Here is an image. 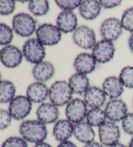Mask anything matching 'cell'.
Here are the masks:
<instances>
[{
  "mask_svg": "<svg viewBox=\"0 0 133 147\" xmlns=\"http://www.w3.org/2000/svg\"><path fill=\"white\" fill-rule=\"evenodd\" d=\"M101 6L99 1L96 0H84L82 1L79 12L83 19L91 21L96 20L101 11Z\"/></svg>",
  "mask_w": 133,
  "mask_h": 147,
  "instance_id": "cell-23",
  "label": "cell"
},
{
  "mask_svg": "<svg viewBox=\"0 0 133 147\" xmlns=\"http://www.w3.org/2000/svg\"><path fill=\"white\" fill-rule=\"evenodd\" d=\"M56 24L61 32L64 34L71 33L77 28L78 19L73 11H62L57 17Z\"/></svg>",
  "mask_w": 133,
  "mask_h": 147,
  "instance_id": "cell-16",
  "label": "cell"
},
{
  "mask_svg": "<svg viewBox=\"0 0 133 147\" xmlns=\"http://www.w3.org/2000/svg\"><path fill=\"white\" fill-rule=\"evenodd\" d=\"M124 28L121 21L116 18H109L102 22L100 27V34L103 40L113 42L121 36Z\"/></svg>",
  "mask_w": 133,
  "mask_h": 147,
  "instance_id": "cell-12",
  "label": "cell"
},
{
  "mask_svg": "<svg viewBox=\"0 0 133 147\" xmlns=\"http://www.w3.org/2000/svg\"><path fill=\"white\" fill-rule=\"evenodd\" d=\"M22 53L27 62L35 65L43 61L46 55L45 46L35 38H29L25 42Z\"/></svg>",
  "mask_w": 133,
  "mask_h": 147,
  "instance_id": "cell-4",
  "label": "cell"
},
{
  "mask_svg": "<svg viewBox=\"0 0 133 147\" xmlns=\"http://www.w3.org/2000/svg\"><path fill=\"white\" fill-rule=\"evenodd\" d=\"M73 92L66 80H57L51 86L49 98L50 102L57 107L66 106L72 100Z\"/></svg>",
  "mask_w": 133,
  "mask_h": 147,
  "instance_id": "cell-2",
  "label": "cell"
},
{
  "mask_svg": "<svg viewBox=\"0 0 133 147\" xmlns=\"http://www.w3.org/2000/svg\"><path fill=\"white\" fill-rule=\"evenodd\" d=\"M86 122L92 127H100L106 122L107 117L105 111L102 108L90 109L87 113Z\"/></svg>",
  "mask_w": 133,
  "mask_h": 147,
  "instance_id": "cell-26",
  "label": "cell"
},
{
  "mask_svg": "<svg viewBox=\"0 0 133 147\" xmlns=\"http://www.w3.org/2000/svg\"><path fill=\"white\" fill-rule=\"evenodd\" d=\"M55 73V67L52 63L42 61L36 64L32 69L33 78L37 82H45L52 79Z\"/></svg>",
  "mask_w": 133,
  "mask_h": 147,
  "instance_id": "cell-21",
  "label": "cell"
},
{
  "mask_svg": "<svg viewBox=\"0 0 133 147\" xmlns=\"http://www.w3.org/2000/svg\"><path fill=\"white\" fill-rule=\"evenodd\" d=\"M132 108H133V98H132Z\"/></svg>",
  "mask_w": 133,
  "mask_h": 147,
  "instance_id": "cell-44",
  "label": "cell"
},
{
  "mask_svg": "<svg viewBox=\"0 0 133 147\" xmlns=\"http://www.w3.org/2000/svg\"><path fill=\"white\" fill-rule=\"evenodd\" d=\"M74 124L67 119L57 121L54 124L53 128V136L57 141L61 142L69 141L73 136Z\"/></svg>",
  "mask_w": 133,
  "mask_h": 147,
  "instance_id": "cell-19",
  "label": "cell"
},
{
  "mask_svg": "<svg viewBox=\"0 0 133 147\" xmlns=\"http://www.w3.org/2000/svg\"><path fill=\"white\" fill-rule=\"evenodd\" d=\"M13 29L6 24H0V44L7 46L11 44L14 38Z\"/></svg>",
  "mask_w": 133,
  "mask_h": 147,
  "instance_id": "cell-28",
  "label": "cell"
},
{
  "mask_svg": "<svg viewBox=\"0 0 133 147\" xmlns=\"http://www.w3.org/2000/svg\"><path fill=\"white\" fill-rule=\"evenodd\" d=\"M36 115L38 121L48 125L55 124L59 120L60 111L58 107L52 102H43L38 107Z\"/></svg>",
  "mask_w": 133,
  "mask_h": 147,
  "instance_id": "cell-14",
  "label": "cell"
},
{
  "mask_svg": "<svg viewBox=\"0 0 133 147\" xmlns=\"http://www.w3.org/2000/svg\"><path fill=\"white\" fill-rule=\"evenodd\" d=\"M121 23L124 29L133 33V7L124 11L121 16Z\"/></svg>",
  "mask_w": 133,
  "mask_h": 147,
  "instance_id": "cell-30",
  "label": "cell"
},
{
  "mask_svg": "<svg viewBox=\"0 0 133 147\" xmlns=\"http://www.w3.org/2000/svg\"><path fill=\"white\" fill-rule=\"evenodd\" d=\"M73 41L75 45L83 49H92L96 44V35L92 28L81 25L73 32Z\"/></svg>",
  "mask_w": 133,
  "mask_h": 147,
  "instance_id": "cell-9",
  "label": "cell"
},
{
  "mask_svg": "<svg viewBox=\"0 0 133 147\" xmlns=\"http://www.w3.org/2000/svg\"><path fill=\"white\" fill-rule=\"evenodd\" d=\"M16 9V1L14 0H1L0 13L1 16H9L14 13Z\"/></svg>",
  "mask_w": 133,
  "mask_h": 147,
  "instance_id": "cell-33",
  "label": "cell"
},
{
  "mask_svg": "<svg viewBox=\"0 0 133 147\" xmlns=\"http://www.w3.org/2000/svg\"><path fill=\"white\" fill-rule=\"evenodd\" d=\"M121 128L125 134L133 136V112L128 113L121 121Z\"/></svg>",
  "mask_w": 133,
  "mask_h": 147,
  "instance_id": "cell-35",
  "label": "cell"
},
{
  "mask_svg": "<svg viewBox=\"0 0 133 147\" xmlns=\"http://www.w3.org/2000/svg\"><path fill=\"white\" fill-rule=\"evenodd\" d=\"M119 78L125 88L133 89V66L129 65L123 68Z\"/></svg>",
  "mask_w": 133,
  "mask_h": 147,
  "instance_id": "cell-29",
  "label": "cell"
},
{
  "mask_svg": "<svg viewBox=\"0 0 133 147\" xmlns=\"http://www.w3.org/2000/svg\"><path fill=\"white\" fill-rule=\"evenodd\" d=\"M83 147H105L103 144H101L100 142H97V141H92L91 143H87L84 144Z\"/></svg>",
  "mask_w": 133,
  "mask_h": 147,
  "instance_id": "cell-38",
  "label": "cell"
},
{
  "mask_svg": "<svg viewBox=\"0 0 133 147\" xmlns=\"http://www.w3.org/2000/svg\"><path fill=\"white\" fill-rule=\"evenodd\" d=\"M37 38L44 46H54L62 39V32L57 25L52 24H43L36 31Z\"/></svg>",
  "mask_w": 133,
  "mask_h": 147,
  "instance_id": "cell-5",
  "label": "cell"
},
{
  "mask_svg": "<svg viewBox=\"0 0 133 147\" xmlns=\"http://www.w3.org/2000/svg\"><path fill=\"white\" fill-rule=\"evenodd\" d=\"M68 83L73 93L79 95H84L90 88V80L87 76L78 73L71 76Z\"/></svg>",
  "mask_w": 133,
  "mask_h": 147,
  "instance_id": "cell-24",
  "label": "cell"
},
{
  "mask_svg": "<svg viewBox=\"0 0 133 147\" xmlns=\"http://www.w3.org/2000/svg\"><path fill=\"white\" fill-rule=\"evenodd\" d=\"M1 147H29V144L22 137L11 136L3 142Z\"/></svg>",
  "mask_w": 133,
  "mask_h": 147,
  "instance_id": "cell-31",
  "label": "cell"
},
{
  "mask_svg": "<svg viewBox=\"0 0 133 147\" xmlns=\"http://www.w3.org/2000/svg\"><path fill=\"white\" fill-rule=\"evenodd\" d=\"M83 100L90 109L101 108L105 105L107 95L102 88L98 86H92L84 94Z\"/></svg>",
  "mask_w": 133,
  "mask_h": 147,
  "instance_id": "cell-18",
  "label": "cell"
},
{
  "mask_svg": "<svg viewBox=\"0 0 133 147\" xmlns=\"http://www.w3.org/2000/svg\"><path fill=\"white\" fill-rule=\"evenodd\" d=\"M56 5L63 11H73L79 8L82 1L80 0H56Z\"/></svg>",
  "mask_w": 133,
  "mask_h": 147,
  "instance_id": "cell-32",
  "label": "cell"
},
{
  "mask_svg": "<svg viewBox=\"0 0 133 147\" xmlns=\"http://www.w3.org/2000/svg\"><path fill=\"white\" fill-rule=\"evenodd\" d=\"M33 147H53V146L52 145H51L50 143L43 141V142H41V143H39L35 144V146Z\"/></svg>",
  "mask_w": 133,
  "mask_h": 147,
  "instance_id": "cell-39",
  "label": "cell"
},
{
  "mask_svg": "<svg viewBox=\"0 0 133 147\" xmlns=\"http://www.w3.org/2000/svg\"><path fill=\"white\" fill-rule=\"evenodd\" d=\"M12 117L9 110H0V130L1 131L6 130L11 126L12 121Z\"/></svg>",
  "mask_w": 133,
  "mask_h": 147,
  "instance_id": "cell-34",
  "label": "cell"
},
{
  "mask_svg": "<svg viewBox=\"0 0 133 147\" xmlns=\"http://www.w3.org/2000/svg\"><path fill=\"white\" fill-rule=\"evenodd\" d=\"M57 147H78L73 142L71 141H66L64 142H61L58 144Z\"/></svg>",
  "mask_w": 133,
  "mask_h": 147,
  "instance_id": "cell-37",
  "label": "cell"
},
{
  "mask_svg": "<svg viewBox=\"0 0 133 147\" xmlns=\"http://www.w3.org/2000/svg\"><path fill=\"white\" fill-rule=\"evenodd\" d=\"M99 142L105 146L111 147L119 143L121 130L117 123L107 121L98 128Z\"/></svg>",
  "mask_w": 133,
  "mask_h": 147,
  "instance_id": "cell-6",
  "label": "cell"
},
{
  "mask_svg": "<svg viewBox=\"0 0 133 147\" xmlns=\"http://www.w3.org/2000/svg\"><path fill=\"white\" fill-rule=\"evenodd\" d=\"M50 88L43 82H35L28 86L26 96L33 103L42 104L49 97Z\"/></svg>",
  "mask_w": 133,
  "mask_h": 147,
  "instance_id": "cell-17",
  "label": "cell"
},
{
  "mask_svg": "<svg viewBox=\"0 0 133 147\" xmlns=\"http://www.w3.org/2000/svg\"><path fill=\"white\" fill-rule=\"evenodd\" d=\"M33 109V102L27 96H16L9 103V111L12 118L16 121H23L30 115Z\"/></svg>",
  "mask_w": 133,
  "mask_h": 147,
  "instance_id": "cell-7",
  "label": "cell"
},
{
  "mask_svg": "<svg viewBox=\"0 0 133 147\" xmlns=\"http://www.w3.org/2000/svg\"><path fill=\"white\" fill-rule=\"evenodd\" d=\"M19 2H20V3H26L27 1H19Z\"/></svg>",
  "mask_w": 133,
  "mask_h": 147,
  "instance_id": "cell-43",
  "label": "cell"
},
{
  "mask_svg": "<svg viewBox=\"0 0 133 147\" xmlns=\"http://www.w3.org/2000/svg\"><path fill=\"white\" fill-rule=\"evenodd\" d=\"M111 147H129V145H126V144H124L121 143H118Z\"/></svg>",
  "mask_w": 133,
  "mask_h": 147,
  "instance_id": "cell-41",
  "label": "cell"
},
{
  "mask_svg": "<svg viewBox=\"0 0 133 147\" xmlns=\"http://www.w3.org/2000/svg\"><path fill=\"white\" fill-rule=\"evenodd\" d=\"M28 9L35 16H45L50 11V3L47 0H32L28 3Z\"/></svg>",
  "mask_w": 133,
  "mask_h": 147,
  "instance_id": "cell-27",
  "label": "cell"
},
{
  "mask_svg": "<svg viewBox=\"0 0 133 147\" xmlns=\"http://www.w3.org/2000/svg\"><path fill=\"white\" fill-rule=\"evenodd\" d=\"M19 132L25 141L35 144L45 141L48 136L46 125L38 119L23 121L19 126Z\"/></svg>",
  "mask_w": 133,
  "mask_h": 147,
  "instance_id": "cell-1",
  "label": "cell"
},
{
  "mask_svg": "<svg viewBox=\"0 0 133 147\" xmlns=\"http://www.w3.org/2000/svg\"><path fill=\"white\" fill-rule=\"evenodd\" d=\"M1 62L5 67L14 69L22 64L23 57L22 51L13 45H9L2 48L1 51Z\"/></svg>",
  "mask_w": 133,
  "mask_h": 147,
  "instance_id": "cell-13",
  "label": "cell"
},
{
  "mask_svg": "<svg viewBox=\"0 0 133 147\" xmlns=\"http://www.w3.org/2000/svg\"><path fill=\"white\" fill-rule=\"evenodd\" d=\"M97 62L93 55L88 53H81L77 55L73 61V67L77 73L84 75L95 71Z\"/></svg>",
  "mask_w": 133,
  "mask_h": 147,
  "instance_id": "cell-15",
  "label": "cell"
},
{
  "mask_svg": "<svg viewBox=\"0 0 133 147\" xmlns=\"http://www.w3.org/2000/svg\"><path fill=\"white\" fill-rule=\"evenodd\" d=\"M88 108L84 100L80 98H72L66 106V117L74 125L81 123L86 117L88 111Z\"/></svg>",
  "mask_w": 133,
  "mask_h": 147,
  "instance_id": "cell-8",
  "label": "cell"
},
{
  "mask_svg": "<svg viewBox=\"0 0 133 147\" xmlns=\"http://www.w3.org/2000/svg\"><path fill=\"white\" fill-rule=\"evenodd\" d=\"M116 52L113 42L101 40L96 43L93 47L92 55L99 64H107L113 59Z\"/></svg>",
  "mask_w": 133,
  "mask_h": 147,
  "instance_id": "cell-10",
  "label": "cell"
},
{
  "mask_svg": "<svg viewBox=\"0 0 133 147\" xmlns=\"http://www.w3.org/2000/svg\"><path fill=\"white\" fill-rule=\"evenodd\" d=\"M16 88L13 82L3 80L0 82V102L9 104L16 97Z\"/></svg>",
  "mask_w": 133,
  "mask_h": 147,
  "instance_id": "cell-25",
  "label": "cell"
},
{
  "mask_svg": "<svg viewBox=\"0 0 133 147\" xmlns=\"http://www.w3.org/2000/svg\"><path fill=\"white\" fill-rule=\"evenodd\" d=\"M99 3L103 8L105 9H111L119 6L121 3V1H119V0H101L99 1Z\"/></svg>",
  "mask_w": 133,
  "mask_h": 147,
  "instance_id": "cell-36",
  "label": "cell"
},
{
  "mask_svg": "<svg viewBox=\"0 0 133 147\" xmlns=\"http://www.w3.org/2000/svg\"><path fill=\"white\" fill-rule=\"evenodd\" d=\"M125 86L119 77L111 76L106 78L102 84V90L110 99H117L124 92Z\"/></svg>",
  "mask_w": 133,
  "mask_h": 147,
  "instance_id": "cell-20",
  "label": "cell"
},
{
  "mask_svg": "<svg viewBox=\"0 0 133 147\" xmlns=\"http://www.w3.org/2000/svg\"><path fill=\"white\" fill-rule=\"evenodd\" d=\"M73 136L80 143L85 144L94 141L96 132L94 127L84 121L74 125Z\"/></svg>",
  "mask_w": 133,
  "mask_h": 147,
  "instance_id": "cell-22",
  "label": "cell"
},
{
  "mask_svg": "<svg viewBox=\"0 0 133 147\" xmlns=\"http://www.w3.org/2000/svg\"><path fill=\"white\" fill-rule=\"evenodd\" d=\"M37 22L31 15L20 12L14 15L12 20L14 32L22 38H29L36 32Z\"/></svg>",
  "mask_w": 133,
  "mask_h": 147,
  "instance_id": "cell-3",
  "label": "cell"
},
{
  "mask_svg": "<svg viewBox=\"0 0 133 147\" xmlns=\"http://www.w3.org/2000/svg\"><path fill=\"white\" fill-rule=\"evenodd\" d=\"M128 145H129V147H133V136L132 137V138L130 139V140L129 141V144H128Z\"/></svg>",
  "mask_w": 133,
  "mask_h": 147,
  "instance_id": "cell-42",
  "label": "cell"
},
{
  "mask_svg": "<svg viewBox=\"0 0 133 147\" xmlns=\"http://www.w3.org/2000/svg\"><path fill=\"white\" fill-rule=\"evenodd\" d=\"M107 119L114 123L122 121L128 114V106L124 100L119 98L110 100L105 108Z\"/></svg>",
  "mask_w": 133,
  "mask_h": 147,
  "instance_id": "cell-11",
  "label": "cell"
},
{
  "mask_svg": "<svg viewBox=\"0 0 133 147\" xmlns=\"http://www.w3.org/2000/svg\"><path fill=\"white\" fill-rule=\"evenodd\" d=\"M128 45H129V49L133 53V33L130 34V36L128 40Z\"/></svg>",
  "mask_w": 133,
  "mask_h": 147,
  "instance_id": "cell-40",
  "label": "cell"
}]
</instances>
